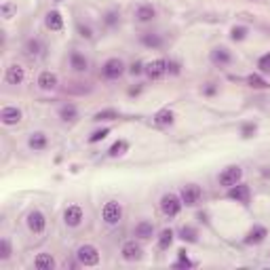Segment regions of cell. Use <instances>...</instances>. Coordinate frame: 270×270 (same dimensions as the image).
Segmentation results:
<instances>
[{"mask_svg": "<svg viewBox=\"0 0 270 270\" xmlns=\"http://www.w3.org/2000/svg\"><path fill=\"white\" fill-rule=\"evenodd\" d=\"M181 207H184V203H181V198L178 194H165L161 198V211L165 213L167 218H176L178 213L181 211Z\"/></svg>", "mask_w": 270, "mask_h": 270, "instance_id": "obj_1", "label": "cell"}, {"mask_svg": "<svg viewBox=\"0 0 270 270\" xmlns=\"http://www.w3.org/2000/svg\"><path fill=\"white\" fill-rule=\"evenodd\" d=\"M76 258L83 266H97L99 264V251L95 245H81L76 251Z\"/></svg>", "mask_w": 270, "mask_h": 270, "instance_id": "obj_2", "label": "cell"}, {"mask_svg": "<svg viewBox=\"0 0 270 270\" xmlns=\"http://www.w3.org/2000/svg\"><path fill=\"white\" fill-rule=\"evenodd\" d=\"M101 218H104V222L108 226H114L121 222L123 218V207H121V203H116V201H108L104 205V209H101Z\"/></svg>", "mask_w": 270, "mask_h": 270, "instance_id": "obj_3", "label": "cell"}, {"mask_svg": "<svg viewBox=\"0 0 270 270\" xmlns=\"http://www.w3.org/2000/svg\"><path fill=\"white\" fill-rule=\"evenodd\" d=\"M241 178H243V169H241V167L239 165H230V167H226V169L220 173V184L230 188V186L239 184Z\"/></svg>", "mask_w": 270, "mask_h": 270, "instance_id": "obj_4", "label": "cell"}, {"mask_svg": "<svg viewBox=\"0 0 270 270\" xmlns=\"http://www.w3.org/2000/svg\"><path fill=\"white\" fill-rule=\"evenodd\" d=\"M201 196H203V190L196 184H186L180 192V198H181V203H184L186 207H194V205L201 201Z\"/></svg>", "mask_w": 270, "mask_h": 270, "instance_id": "obj_5", "label": "cell"}, {"mask_svg": "<svg viewBox=\"0 0 270 270\" xmlns=\"http://www.w3.org/2000/svg\"><path fill=\"white\" fill-rule=\"evenodd\" d=\"M125 72V63L118 59V57H112V59H108L104 63V68H101V74H104L106 78H110V81H114V78H118Z\"/></svg>", "mask_w": 270, "mask_h": 270, "instance_id": "obj_6", "label": "cell"}, {"mask_svg": "<svg viewBox=\"0 0 270 270\" xmlns=\"http://www.w3.org/2000/svg\"><path fill=\"white\" fill-rule=\"evenodd\" d=\"M121 253H123V260H125V262H137V260H141V256H144V249H141L139 243L127 241V243L123 245Z\"/></svg>", "mask_w": 270, "mask_h": 270, "instance_id": "obj_7", "label": "cell"}, {"mask_svg": "<svg viewBox=\"0 0 270 270\" xmlns=\"http://www.w3.org/2000/svg\"><path fill=\"white\" fill-rule=\"evenodd\" d=\"M144 72L148 74V78H152V81H158V78H163L167 74V59H154L144 66Z\"/></svg>", "mask_w": 270, "mask_h": 270, "instance_id": "obj_8", "label": "cell"}, {"mask_svg": "<svg viewBox=\"0 0 270 270\" xmlns=\"http://www.w3.org/2000/svg\"><path fill=\"white\" fill-rule=\"evenodd\" d=\"M83 220H85V213L83 209L78 207V205H70V207L63 211V222L70 226V228H76V226H81L83 224Z\"/></svg>", "mask_w": 270, "mask_h": 270, "instance_id": "obj_9", "label": "cell"}, {"mask_svg": "<svg viewBox=\"0 0 270 270\" xmlns=\"http://www.w3.org/2000/svg\"><path fill=\"white\" fill-rule=\"evenodd\" d=\"M249 196H251L249 186L241 184V181H239L236 186H230V188H228V198H232V201H236V203L247 205V203H249Z\"/></svg>", "mask_w": 270, "mask_h": 270, "instance_id": "obj_10", "label": "cell"}, {"mask_svg": "<svg viewBox=\"0 0 270 270\" xmlns=\"http://www.w3.org/2000/svg\"><path fill=\"white\" fill-rule=\"evenodd\" d=\"M28 228L32 230L34 234H43L45 228H46V220L41 211H30L28 216Z\"/></svg>", "mask_w": 270, "mask_h": 270, "instance_id": "obj_11", "label": "cell"}, {"mask_svg": "<svg viewBox=\"0 0 270 270\" xmlns=\"http://www.w3.org/2000/svg\"><path fill=\"white\" fill-rule=\"evenodd\" d=\"M21 110L19 108H15V106H6V108H2V112H0V121H2L4 125H17V123H21Z\"/></svg>", "mask_w": 270, "mask_h": 270, "instance_id": "obj_12", "label": "cell"}, {"mask_svg": "<svg viewBox=\"0 0 270 270\" xmlns=\"http://www.w3.org/2000/svg\"><path fill=\"white\" fill-rule=\"evenodd\" d=\"M23 78H26V70H23L21 66H17V63H13V66L6 68L4 81L9 83V85H21Z\"/></svg>", "mask_w": 270, "mask_h": 270, "instance_id": "obj_13", "label": "cell"}, {"mask_svg": "<svg viewBox=\"0 0 270 270\" xmlns=\"http://www.w3.org/2000/svg\"><path fill=\"white\" fill-rule=\"evenodd\" d=\"M211 63H216V66H228L230 61H232V55H230V51L228 49H224V46H218V49H213L211 51Z\"/></svg>", "mask_w": 270, "mask_h": 270, "instance_id": "obj_14", "label": "cell"}, {"mask_svg": "<svg viewBox=\"0 0 270 270\" xmlns=\"http://www.w3.org/2000/svg\"><path fill=\"white\" fill-rule=\"evenodd\" d=\"M266 236H268V230L264 226H253L247 232V236H245V243L247 245H260Z\"/></svg>", "mask_w": 270, "mask_h": 270, "instance_id": "obj_15", "label": "cell"}, {"mask_svg": "<svg viewBox=\"0 0 270 270\" xmlns=\"http://www.w3.org/2000/svg\"><path fill=\"white\" fill-rule=\"evenodd\" d=\"M57 83H59V78L55 72H41V76H38V87L43 91H53L57 87Z\"/></svg>", "mask_w": 270, "mask_h": 270, "instance_id": "obj_16", "label": "cell"}, {"mask_svg": "<svg viewBox=\"0 0 270 270\" xmlns=\"http://www.w3.org/2000/svg\"><path fill=\"white\" fill-rule=\"evenodd\" d=\"M154 17H156V11H154L152 4H141V6H137V11H135V19L139 23H148Z\"/></svg>", "mask_w": 270, "mask_h": 270, "instance_id": "obj_17", "label": "cell"}, {"mask_svg": "<svg viewBox=\"0 0 270 270\" xmlns=\"http://www.w3.org/2000/svg\"><path fill=\"white\" fill-rule=\"evenodd\" d=\"M152 234H154V226H152V222H146V220H141L137 226H135V236L141 241H148V239H152Z\"/></svg>", "mask_w": 270, "mask_h": 270, "instance_id": "obj_18", "label": "cell"}, {"mask_svg": "<svg viewBox=\"0 0 270 270\" xmlns=\"http://www.w3.org/2000/svg\"><path fill=\"white\" fill-rule=\"evenodd\" d=\"M70 66H72L76 72H87V70H89V61H87V57L83 53L72 51L70 53Z\"/></svg>", "mask_w": 270, "mask_h": 270, "instance_id": "obj_19", "label": "cell"}, {"mask_svg": "<svg viewBox=\"0 0 270 270\" xmlns=\"http://www.w3.org/2000/svg\"><path fill=\"white\" fill-rule=\"evenodd\" d=\"M45 23H46V28H49L51 32H59V30H63V17H61V15H59L57 11L46 13Z\"/></svg>", "mask_w": 270, "mask_h": 270, "instance_id": "obj_20", "label": "cell"}, {"mask_svg": "<svg viewBox=\"0 0 270 270\" xmlns=\"http://www.w3.org/2000/svg\"><path fill=\"white\" fill-rule=\"evenodd\" d=\"M34 266H36V270H53L55 260H53L51 253H38L36 260H34Z\"/></svg>", "mask_w": 270, "mask_h": 270, "instance_id": "obj_21", "label": "cell"}, {"mask_svg": "<svg viewBox=\"0 0 270 270\" xmlns=\"http://www.w3.org/2000/svg\"><path fill=\"white\" fill-rule=\"evenodd\" d=\"M76 116H78V110H76L74 104H66V106L59 108V118L63 123H74Z\"/></svg>", "mask_w": 270, "mask_h": 270, "instance_id": "obj_22", "label": "cell"}, {"mask_svg": "<svg viewBox=\"0 0 270 270\" xmlns=\"http://www.w3.org/2000/svg\"><path fill=\"white\" fill-rule=\"evenodd\" d=\"M173 112L169 108H163V110H158V112L154 114V123L158 125V127H167V125H173Z\"/></svg>", "mask_w": 270, "mask_h": 270, "instance_id": "obj_23", "label": "cell"}, {"mask_svg": "<svg viewBox=\"0 0 270 270\" xmlns=\"http://www.w3.org/2000/svg\"><path fill=\"white\" fill-rule=\"evenodd\" d=\"M141 43H144L146 46H150V49H161L163 46V38L158 34H152V32H146L144 36H141Z\"/></svg>", "mask_w": 270, "mask_h": 270, "instance_id": "obj_24", "label": "cell"}, {"mask_svg": "<svg viewBox=\"0 0 270 270\" xmlns=\"http://www.w3.org/2000/svg\"><path fill=\"white\" fill-rule=\"evenodd\" d=\"M127 150H129V141H125V139H118V141H114L112 146H110V150H108V154L112 156V158H116V156H123Z\"/></svg>", "mask_w": 270, "mask_h": 270, "instance_id": "obj_25", "label": "cell"}, {"mask_svg": "<svg viewBox=\"0 0 270 270\" xmlns=\"http://www.w3.org/2000/svg\"><path fill=\"white\" fill-rule=\"evenodd\" d=\"M180 239L186 241V243H196L198 241V230L192 226H181L180 230Z\"/></svg>", "mask_w": 270, "mask_h": 270, "instance_id": "obj_26", "label": "cell"}, {"mask_svg": "<svg viewBox=\"0 0 270 270\" xmlns=\"http://www.w3.org/2000/svg\"><path fill=\"white\" fill-rule=\"evenodd\" d=\"M173 230L171 228H165L161 234H158V249H169L171 243H173Z\"/></svg>", "mask_w": 270, "mask_h": 270, "instance_id": "obj_27", "label": "cell"}, {"mask_svg": "<svg viewBox=\"0 0 270 270\" xmlns=\"http://www.w3.org/2000/svg\"><path fill=\"white\" fill-rule=\"evenodd\" d=\"M28 144H30V148H32V150H45V148H46V135L38 131V133L32 135Z\"/></svg>", "mask_w": 270, "mask_h": 270, "instance_id": "obj_28", "label": "cell"}, {"mask_svg": "<svg viewBox=\"0 0 270 270\" xmlns=\"http://www.w3.org/2000/svg\"><path fill=\"white\" fill-rule=\"evenodd\" d=\"M41 53H43V43L41 41H36V38L28 41V45H26V55H28V57H38Z\"/></svg>", "mask_w": 270, "mask_h": 270, "instance_id": "obj_29", "label": "cell"}, {"mask_svg": "<svg viewBox=\"0 0 270 270\" xmlns=\"http://www.w3.org/2000/svg\"><path fill=\"white\" fill-rule=\"evenodd\" d=\"M247 85L251 87V89H268V83L260 74H249L247 76Z\"/></svg>", "mask_w": 270, "mask_h": 270, "instance_id": "obj_30", "label": "cell"}, {"mask_svg": "<svg viewBox=\"0 0 270 270\" xmlns=\"http://www.w3.org/2000/svg\"><path fill=\"white\" fill-rule=\"evenodd\" d=\"M114 118H118V112L116 110H101V112H97L93 116V121H97V123H101V121H114Z\"/></svg>", "mask_w": 270, "mask_h": 270, "instance_id": "obj_31", "label": "cell"}, {"mask_svg": "<svg viewBox=\"0 0 270 270\" xmlns=\"http://www.w3.org/2000/svg\"><path fill=\"white\" fill-rule=\"evenodd\" d=\"M178 256H180V260H178L176 268H192V266H194V262L186 256V249H180V251H178Z\"/></svg>", "mask_w": 270, "mask_h": 270, "instance_id": "obj_32", "label": "cell"}, {"mask_svg": "<svg viewBox=\"0 0 270 270\" xmlns=\"http://www.w3.org/2000/svg\"><path fill=\"white\" fill-rule=\"evenodd\" d=\"M247 36V28L245 26H234L232 30H230V38L236 43V41H243V38Z\"/></svg>", "mask_w": 270, "mask_h": 270, "instance_id": "obj_33", "label": "cell"}, {"mask_svg": "<svg viewBox=\"0 0 270 270\" xmlns=\"http://www.w3.org/2000/svg\"><path fill=\"white\" fill-rule=\"evenodd\" d=\"M258 68H260L262 74H270V53L262 55L260 61H258Z\"/></svg>", "mask_w": 270, "mask_h": 270, "instance_id": "obj_34", "label": "cell"}, {"mask_svg": "<svg viewBox=\"0 0 270 270\" xmlns=\"http://www.w3.org/2000/svg\"><path fill=\"white\" fill-rule=\"evenodd\" d=\"M11 258V243L9 239L0 241V260H9Z\"/></svg>", "mask_w": 270, "mask_h": 270, "instance_id": "obj_35", "label": "cell"}, {"mask_svg": "<svg viewBox=\"0 0 270 270\" xmlns=\"http://www.w3.org/2000/svg\"><path fill=\"white\" fill-rule=\"evenodd\" d=\"M108 133H110V127H104V129H99V131L91 133V137H89V144H97V141H101V139H104Z\"/></svg>", "mask_w": 270, "mask_h": 270, "instance_id": "obj_36", "label": "cell"}, {"mask_svg": "<svg viewBox=\"0 0 270 270\" xmlns=\"http://www.w3.org/2000/svg\"><path fill=\"white\" fill-rule=\"evenodd\" d=\"M256 131H258V127L253 123H247V125H243L241 135H243V137H253V133H256Z\"/></svg>", "mask_w": 270, "mask_h": 270, "instance_id": "obj_37", "label": "cell"}, {"mask_svg": "<svg viewBox=\"0 0 270 270\" xmlns=\"http://www.w3.org/2000/svg\"><path fill=\"white\" fill-rule=\"evenodd\" d=\"M15 11H17V6H15L13 2H4V4H2V15H4V19H11Z\"/></svg>", "mask_w": 270, "mask_h": 270, "instance_id": "obj_38", "label": "cell"}, {"mask_svg": "<svg viewBox=\"0 0 270 270\" xmlns=\"http://www.w3.org/2000/svg\"><path fill=\"white\" fill-rule=\"evenodd\" d=\"M129 72H131L133 76H137V74H141V72H144V63H139V61H135V63H131Z\"/></svg>", "mask_w": 270, "mask_h": 270, "instance_id": "obj_39", "label": "cell"}, {"mask_svg": "<svg viewBox=\"0 0 270 270\" xmlns=\"http://www.w3.org/2000/svg\"><path fill=\"white\" fill-rule=\"evenodd\" d=\"M78 32H81L83 38H91L93 36V30L89 26H83V23H78Z\"/></svg>", "mask_w": 270, "mask_h": 270, "instance_id": "obj_40", "label": "cell"}, {"mask_svg": "<svg viewBox=\"0 0 270 270\" xmlns=\"http://www.w3.org/2000/svg\"><path fill=\"white\" fill-rule=\"evenodd\" d=\"M167 72L180 74V63H178V61H167Z\"/></svg>", "mask_w": 270, "mask_h": 270, "instance_id": "obj_41", "label": "cell"}, {"mask_svg": "<svg viewBox=\"0 0 270 270\" xmlns=\"http://www.w3.org/2000/svg\"><path fill=\"white\" fill-rule=\"evenodd\" d=\"M118 21V13H114V11H110L108 15H106V23L108 26H114V23Z\"/></svg>", "mask_w": 270, "mask_h": 270, "instance_id": "obj_42", "label": "cell"}, {"mask_svg": "<svg viewBox=\"0 0 270 270\" xmlns=\"http://www.w3.org/2000/svg\"><path fill=\"white\" fill-rule=\"evenodd\" d=\"M216 91H218V87H216V85H211V83H209L207 87H205V95H213Z\"/></svg>", "mask_w": 270, "mask_h": 270, "instance_id": "obj_43", "label": "cell"}]
</instances>
